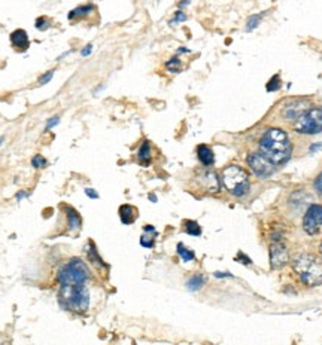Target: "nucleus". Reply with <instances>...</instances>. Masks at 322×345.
Segmentation results:
<instances>
[{"label":"nucleus","instance_id":"f257e3e1","mask_svg":"<svg viewBox=\"0 0 322 345\" xmlns=\"http://www.w3.org/2000/svg\"><path fill=\"white\" fill-rule=\"evenodd\" d=\"M292 146L288 134L280 128H269L259 140V153L273 165H282L290 159Z\"/></svg>","mask_w":322,"mask_h":345},{"label":"nucleus","instance_id":"f03ea898","mask_svg":"<svg viewBox=\"0 0 322 345\" xmlns=\"http://www.w3.org/2000/svg\"><path fill=\"white\" fill-rule=\"evenodd\" d=\"M58 303L66 311H73L78 314L85 313L90 307V290L87 289L85 283L60 287Z\"/></svg>","mask_w":322,"mask_h":345},{"label":"nucleus","instance_id":"7ed1b4c3","mask_svg":"<svg viewBox=\"0 0 322 345\" xmlns=\"http://www.w3.org/2000/svg\"><path fill=\"white\" fill-rule=\"evenodd\" d=\"M292 268L306 286L315 287L322 284V259L321 257L310 253H303L294 259Z\"/></svg>","mask_w":322,"mask_h":345},{"label":"nucleus","instance_id":"20e7f679","mask_svg":"<svg viewBox=\"0 0 322 345\" xmlns=\"http://www.w3.org/2000/svg\"><path fill=\"white\" fill-rule=\"evenodd\" d=\"M57 283L60 287L73 286V284H82L91 278V271L87 263L80 257H70L57 270Z\"/></svg>","mask_w":322,"mask_h":345},{"label":"nucleus","instance_id":"39448f33","mask_svg":"<svg viewBox=\"0 0 322 345\" xmlns=\"http://www.w3.org/2000/svg\"><path fill=\"white\" fill-rule=\"evenodd\" d=\"M223 183L234 196H243L249 191V174L239 165H228L223 171Z\"/></svg>","mask_w":322,"mask_h":345},{"label":"nucleus","instance_id":"423d86ee","mask_svg":"<svg viewBox=\"0 0 322 345\" xmlns=\"http://www.w3.org/2000/svg\"><path fill=\"white\" fill-rule=\"evenodd\" d=\"M294 130L295 133L305 135L322 133V107H310L303 115H300L294 122Z\"/></svg>","mask_w":322,"mask_h":345},{"label":"nucleus","instance_id":"0eeeda50","mask_svg":"<svg viewBox=\"0 0 322 345\" xmlns=\"http://www.w3.org/2000/svg\"><path fill=\"white\" fill-rule=\"evenodd\" d=\"M246 162L249 168L252 170V173L258 176L259 179H267L274 171L272 162H269L261 153H249L246 156Z\"/></svg>","mask_w":322,"mask_h":345},{"label":"nucleus","instance_id":"6e6552de","mask_svg":"<svg viewBox=\"0 0 322 345\" xmlns=\"http://www.w3.org/2000/svg\"><path fill=\"white\" fill-rule=\"evenodd\" d=\"M322 226V206L319 204H312L303 219V229L309 235H315L319 232Z\"/></svg>","mask_w":322,"mask_h":345},{"label":"nucleus","instance_id":"1a4fd4ad","mask_svg":"<svg viewBox=\"0 0 322 345\" xmlns=\"http://www.w3.org/2000/svg\"><path fill=\"white\" fill-rule=\"evenodd\" d=\"M197 186L201 189V191H206V192H218L219 188H221V183H219V179L216 176L215 171L212 170H201L195 174L194 177Z\"/></svg>","mask_w":322,"mask_h":345},{"label":"nucleus","instance_id":"9d476101","mask_svg":"<svg viewBox=\"0 0 322 345\" xmlns=\"http://www.w3.org/2000/svg\"><path fill=\"white\" fill-rule=\"evenodd\" d=\"M288 249L282 241H273L270 244V262H272V268L273 270H279L284 265H287L288 262Z\"/></svg>","mask_w":322,"mask_h":345},{"label":"nucleus","instance_id":"9b49d317","mask_svg":"<svg viewBox=\"0 0 322 345\" xmlns=\"http://www.w3.org/2000/svg\"><path fill=\"white\" fill-rule=\"evenodd\" d=\"M9 40H11V45L15 51L18 52H26L29 48H30V39H29V34L26 30L23 29H16L11 33L9 36Z\"/></svg>","mask_w":322,"mask_h":345},{"label":"nucleus","instance_id":"f8f14e48","mask_svg":"<svg viewBox=\"0 0 322 345\" xmlns=\"http://www.w3.org/2000/svg\"><path fill=\"white\" fill-rule=\"evenodd\" d=\"M307 110V101L305 100H295V101H291V103H288L285 107H284V116L288 118V119H297L300 115H303L305 112Z\"/></svg>","mask_w":322,"mask_h":345},{"label":"nucleus","instance_id":"ddd939ff","mask_svg":"<svg viewBox=\"0 0 322 345\" xmlns=\"http://www.w3.org/2000/svg\"><path fill=\"white\" fill-rule=\"evenodd\" d=\"M94 11H96V6H94L93 3L80 5V6H76L75 9H72V11L67 14V19H70V21H78V19H85V18L90 16Z\"/></svg>","mask_w":322,"mask_h":345},{"label":"nucleus","instance_id":"4468645a","mask_svg":"<svg viewBox=\"0 0 322 345\" xmlns=\"http://www.w3.org/2000/svg\"><path fill=\"white\" fill-rule=\"evenodd\" d=\"M197 158L205 167H210V165L215 164V153L208 145L197 146Z\"/></svg>","mask_w":322,"mask_h":345},{"label":"nucleus","instance_id":"2eb2a0df","mask_svg":"<svg viewBox=\"0 0 322 345\" xmlns=\"http://www.w3.org/2000/svg\"><path fill=\"white\" fill-rule=\"evenodd\" d=\"M66 210V217H67V226H69V231L70 232H76L80 229L82 226V219H80L79 213L73 209V207H64Z\"/></svg>","mask_w":322,"mask_h":345},{"label":"nucleus","instance_id":"dca6fc26","mask_svg":"<svg viewBox=\"0 0 322 345\" xmlns=\"http://www.w3.org/2000/svg\"><path fill=\"white\" fill-rule=\"evenodd\" d=\"M118 213H119L121 222H123L124 225H131V223H133V222L136 220V217H137V210H136V207H133V206H130V204L121 206L119 210H118Z\"/></svg>","mask_w":322,"mask_h":345},{"label":"nucleus","instance_id":"f3484780","mask_svg":"<svg viewBox=\"0 0 322 345\" xmlns=\"http://www.w3.org/2000/svg\"><path fill=\"white\" fill-rule=\"evenodd\" d=\"M151 158H152V155H151V143H149L148 140H144L142 145H140V148H139V150H137V159H139V162L142 165L148 167L149 162H151Z\"/></svg>","mask_w":322,"mask_h":345},{"label":"nucleus","instance_id":"a211bd4d","mask_svg":"<svg viewBox=\"0 0 322 345\" xmlns=\"http://www.w3.org/2000/svg\"><path fill=\"white\" fill-rule=\"evenodd\" d=\"M203 286H205V277L201 275V274H195V275H193V277L187 281V289H188L190 292H197V290H200Z\"/></svg>","mask_w":322,"mask_h":345},{"label":"nucleus","instance_id":"6ab92c4d","mask_svg":"<svg viewBox=\"0 0 322 345\" xmlns=\"http://www.w3.org/2000/svg\"><path fill=\"white\" fill-rule=\"evenodd\" d=\"M87 255H88V260H90L91 263H94V265H97V267H105V262H103V259L98 256V253H97V249H96V246L93 244L91 241L88 242V247H87Z\"/></svg>","mask_w":322,"mask_h":345},{"label":"nucleus","instance_id":"aec40b11","mask_svg":"<svg viewBox=\"0 0 322 345\" xmlns=\"http://www.w3.org/2000/svg\"><path fill=\"white\" fill-rule=\"evenodd\" d=\"M184 229L188 235H193V237H198L201 235V228L197 222L194 220H185L184 222Z\"/></svg>","mask_w":322,"mask_h":345},{"label":"nucleus","instance_id":"412c9836","mask_svg":"<svg viewBox=\"0 0 322 345\" xmlns=\"http://www.w3.org/2000/svg\"><path fill=\"white\" fill-rule=\"evenodd\" d=\"M177 255H179L180 257H182L184 262H191V260L195 259L194 252H193L191 249L185 247V246L182 244V242H179V244H177Z\"/></svg>","mask_w":322,"mask_h":345},{"label":"nucleus","instance_id":"4be33fe9","mask_svg":"<svg viewBox=\"0 0 322 345\" xmlns=\"http://www.w3.org/2000/svg\"><path fill=\"white\" fill-rule=\"evenodd\" d=\"M266 15V12H261V14H255L252 15L248 21H246V31H252L255 30L259 24H261V19H263V16Z\"/></svg>","mask_w":322,"mask_h":345},{"label":"nucleus","instance_id":"5701e85b","mask_svg":"<svg viewBox=\"0 0 322 345\" xmlns=\"http://www.w3.org/2000/svg\"><path fill=\"white\" fill-rule=\"evenodd\" d=\"M34 27L39 31H47L51 27V19L48 16H39V18H36V21H34Z\"/></svg>","mask_w":322,"mask_h":345},{"label":"nucleus","instance_id":"b1692460","mask_svg":"<svg viewBox=\"0 0 322 345\" xmlns=\"http://www.w3.org/2000/svg\"><path fill=\"white\" fill-rule=\"evenodd\" d=\"M166 67H167V70L172 72V73H179V72H180V67H182V63H180V60H179L177 57H173V58H170L169 61L166 63Z\"/></svg>","mask_w":322,"mask_h":345},{"label":"nucleus","instance_id":"393cba45","mask_svg":"<svg viewBox=\"0 0 322 345\" xmlns=\"http://www.w3.org/2000/svg\"><path fill=\"white\" fill-rule=\"evenodd\" d=\"M54 73H55V69H51V70H48V72H45L44 75H40L39 76V79H37V85H47V84H49L51 80H52V77H54Z\"/></svg>","mask_w":322,"mask_h":345},{"label":"nucleus","instance_id":"a878e982","mask_svg":"<svg viewBox=\"0 0 322 345\" xmlns=\"http://www.w3.org/2000/svg\"><path fill=\"white\" fill-rule=\"evenodd\" d=\"M154 244H155V238L152 237V234L148 235V234L145 232L142 237H140V246H142V247H145V249H152Z\"/></svg>","mask_w":322,"mask_h":345},{"label":"nucleus","instance_id":"bb28decb","mask_svg":"<svg viewBox=\"0 0 322 345\" xmlns=\"http://www.w3.org/2000/svg\"><path fill=\"white\" fill-rule=\"evenodd\" d=\"M48 165V161L42 155H34L32 159V167L33 168H45Z\"/></svg>","mask_w":322,"mask_h":345},{"label":"nucleus","instance_id":"cd10ccee","mask_svg":"<svg viewBox=\"0 0 322 345\" xmlns=\"http://www.w3.org/2000/svg\"><path fill=\"white\" fill-rule=\"evenodd\" d=\"M187 15H185V12H182V11H176L175 12V16L170 19V26H176V24H179V23H184V21H187Z\"/></svg>","mask_w":322,"mask_h":345},{"label":"nucleus","instance_id":"c85d7f7f","mask_svg":"<svg viewBox=\"0 0 322 345\" xmlns=\"http://www.w3.org/2000/svg\"><path fill=\"white\" fill-rule=\"evenodd\" d=\"M280 88V77L279 76H273L270 79V82L267 84V91L269 92H274Z\"/></svg>","mask_w":322,"mask_h":345},{"label":"nucleus","instance_id":"c756f323","mask_svg":"<svg viewBox=\"0 0 322 345\" xmlns=\"http://www.w3.org/2000/svg\"><path fill=\"white\" fill-rule=\"evenodd\" d=\"M60 124V116H52V118H49L48 120H47V127H45V130L48 131V130H51V128H54V127H57Z\"/></svg>","mask_w":322,"mask_h":345},{"label":"nucleus","instance_id":"7c9ffc66","mask_svg":"<svg viewBox=\"0 0 322 345\" xmlns=\"http://www.w3.org/2000/svg\"><path fill=\"white\" fill-rule=\"evenodd\" d=\"M315 191L318 192V195H321L322 196V173L316 177V180H315Z\"/></svg>","mask_w":322,"mask_h":345},{"label":"nucleus","instance_id":"2f4dec72","mask_svg":"<svg viewBox=\"0 0 322 345\" xmlns=\"http://www.w3.org/2000/svg\"><path fill=\"white\" fill-rule=\"evenodd\" d=\"M84 192H85V195H87L88 198H91V199H98V194H97L96 189H93V188H85Z\"/></svg>","mask_w":322,"mask_h":345},{"label":"nucleus","instance_id":"473e14b6","mask_svg":"<svg viewBox=\"0 0 322 345\" xmlns=\"http://www.w3.org/2000/svg\"><path fill=\"white\" fill-rule=\"evenodd\" d=\"M30 196V192H27V191H18L16 194H15V199L19 202V201H23L24 198H29Z\"/></svg>","mask_w":322,"mask_h":345},{"label":"nucleus","instance_id":"72a5a7b5","mask_svg":"<svg viewBox=\"0 0 322 345\" xmlns=\"http://www.w3.org/2000/svg\"><path fill=\"white\" fill-rule=\"evenodd\" d=\"M93 44H88V45H85L82 49H80V55H82V57H88L91 52H93Z\"/></svg>","mask_w":322,"mask_h":345},{"label":"nucleus","instance_id":"f704fd0d","mask_svg":"<svg viewBox=\"0 0 322 345\" xmlns=\"http://www.w3.org/2000/svg\"><path fill=\"white\" fill-rule=\"evenodd\" d=\"M321 149H322V143H313V145H310L309 152H310V153H315V152H318V150H321Z\"/></svg>","mask_w":322,"mask_h":345},{"label":"nucleus","instance_id":"c9c22d12","mask_svg":"<svg viewBox=\"0 0 322 345\" xmlns=\"http://www.w3.org/2000/svg\"><path fill=\"white\" fill-rule=\"evenodd\" d=\"M144 232H146V234H155V235H157V231H155V228H154L152 225H145V226H144Z\"/></svg>","mask_w":322,"mask_h":345},{"label":"nucleus","instance_id":"e433bc0d","mask_svg":"<svg viewBox=\"0 0 322 345\" xmlns=\"http://www.w3.org/2000/svg\"><path fill=\"white\" fill-rule=\"evenodd\" d=\"M213 275L216 277V278H225V277H233L230 272H219V271H216V272H213Z\"/></svg>","mask_w":322,"mask_h":345},{"label":"nucleus","instance_id":"4c0bfd02","mask_svg":"<svg viewBox=\"0 0 322 345\" xmlns=\"http://www.w3.org/2000/svg\"><path fill=\"white\" fill-rule=\"evenodd\" d=\"M190 3H191L190 0H182V2L177 3V6H179V9H182V8H185V6H188Z\"/></svg>","mask_w":322,"mask_h":345},{"label":"nucleus","instance_id":"58836bf2","mask_svg":"<svg viewBox=\"0 0 322 345\" xmlns=\"http://www.w3.org/2000/svg\"><path fill=\"white\" fill-rule=\"evenodd\" d=\"M70 54H72V51H66L64 54H62V55H60V57H58L57 60H58V61H62V60H63L64 57H67V55H70Z\"/></svg>","mask_w":322,"mask_h":345},{"label":"nucleus","instance_id":"ea45409f","mask_svg":"<svg viewBox=\"0 0 322 345\" xmlns=\"http://www.w3.org/2000/svg\"><path fill=\"white\" fill-rule=\"evenodd\" d=\"M188 52H190V49H187V48H184V46L177 49V54H188Z\"/></svg>","mask_w":322,"mask_h":345},{"label":"nucleus","instance_id":"a19ab883","mask_svg":"<svg viewBox=\"0 0 322 345\" xmlns=\"http://www.w3.org/2000/svg\"><path fill=\"white\" fill-rule=\"evenodd\" d=\"M149 199H151V201H154V202H157V196H155L154 194H149Z\"/></svg>","mask_w":322,"mask_h":345},{"label":"nucleus","instance_id":"79ce46f5","mask_svg":"<svg viewBox=\"0 0 322 345\" xmlns=\"http://www.w3.org/2000/svg\"><path fill=\"white\" fill-rule=\"evenodd\" d=\"M3 141H5V135H2V137H0V146H2V143H3Z\"/></svg>","mask_w":322,"mask_h":345},{"label":"nucleus","instance_id":"37998d69","mask_svg":"<svg viewBox=\"0 0 322 345\" xmlns=\"http://www.w3.org/2000/svg\"><path fill=\"white\" fill-rule=\"evenodd\" d=\"M319 249H321V253H322V242H321V247H319Z\"/></svg>","mask_w":322,"mask_h":345}]
</instances>
